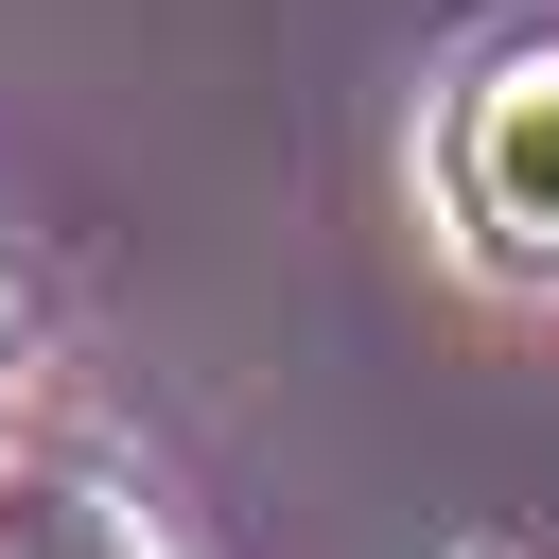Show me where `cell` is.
<instances>
[{
  "instance_id": "6da1fadb",
  "label": "cell",
  "mask_w": 559,
  "mask_h": 559,
  "mask_svg": "<svg viewBox=\"0 0 559 559\" xmlns=\"http://www.w3.org/2000/svg\"><path fill=\"white\" fill-rule=\"evenodd\" d=\"M454 210L507 262H559V52H489L454 105Z\"/></svg>"
},
{
  "instance_id": "7a4b0ae2",
  "label": "cell",
  "mask_w": 559,
  "mask_h": 559,
  "mask_svg": "<svg viewBox=\"0 0 559 559\" xmlns=\"http://www.w3.org/2000/svg\"><path fill=\"white\" fill-rule=\"evenodd\" d=\"M0 559H157V524L105 472H17L0 489Z\"/></svg>"
},
{
  "instance_id": "3957f363",
  "label": "cell",
  "mask_w": 559,
  "mask_h": 559,
  "mask_svg": "<svg viewBox=\"0 0 559 559\" xmlns=\"http://www.w3.org/2000/svg\"><path fill=\"white\" fill-rule=\"evenodd\" d=\"M0 349H17V262H0Z\"/></svg>"
}]
</instances>
